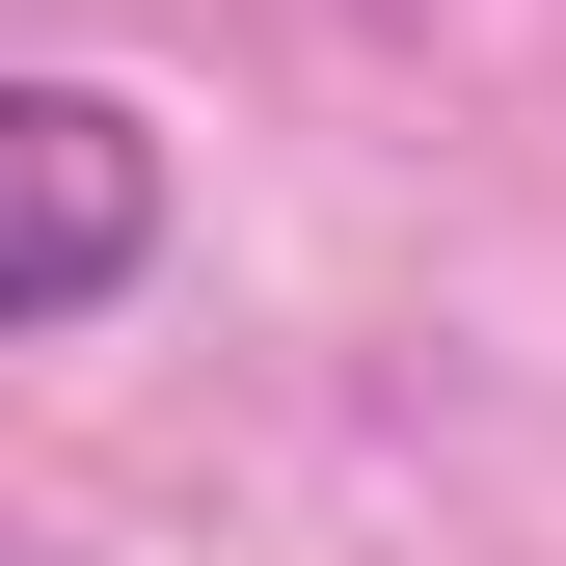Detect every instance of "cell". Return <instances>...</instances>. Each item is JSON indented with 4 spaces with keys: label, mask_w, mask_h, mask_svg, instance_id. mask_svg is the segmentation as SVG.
Here are the masks:
<instances>
[{
    "label": "cell",
    "mask_w": 566,
    "mask_h": 566,
    "mask_svg": "<svg viewBox=\"0 0 566 566\" xmlns=\"http://www.w3.org/2000/svg\"><path fill=\"white\" fill-rule=\"evenodd\" d=\"M163 243H189L163 108H135V82H0V350H54V324H108V297H163Z\"/></svg>",
    "instance_id": "obj_1"
}]
</instances>
